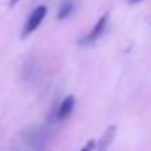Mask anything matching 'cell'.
I'll list each match as a JSON object with an SVG mask.
<instances>
[{
    "instance_id": "1",
    "label": "cell",
    "mask_w": 151,
    "mask_h": 151,
    "mask_svg": "<svg viewBox=\"0 0 151 151\" xmlns=\"http://www.w3.org/2000/svg\"><path fill=\"white\" fill-rule=\"evenodd\" d=\"M109 22H110V13H103L98 18V22L93 25V29L86 36H82L78 39V46H91L96 41H100V37H103V34H105V30L109 27Z\"/></svg>"
},
{
    "instance_id": "2",
    "label": "cell",
    "mask_w": 151,
    "mask_h": 151,
    "mask_svg": "<svg viewBox=\"0 0 151 151\" xmlns=\"http://www.w3.org/2000/svg\"><path fill=\"white\" fill-rule=\"evenodd\" d=\"M46 14H48V7H46V6H37L36 9H32V13L29 14L27 22H25V25H23L22 39H27L30 34H34V32L41 27V23H43V20L46 18Z\"/></svg>"
},
{
    "instance_id": "3",
    "label": "cell",
    "mask_w": 151,
    "mask_h": 151,
    "mask_svg": "<svg viewBox=\"0 0 151 151\" xmlns=\"http://www.w3.org/2000/svg\"><path fill=\"white\" fill-rule=\"evenodd\" d=\"M75 105H77V100H75V96H66L59 105H57V123H64L69 119V116L73 114L75 110Z\"/></svg>"
},
{
    "instance_id": "4",
    "label": "cell",
    "mask_w": 151,
    "mask_h": 151,
    "mask_svg": "<svg viewBox=\"0 0 151 151\" xmlns=\"http://www.w3.org/2000/svg\"><path fill=\"white\" fill-rule=\"evenodd\" d=\"M116 133H117V126L116 124L107 126V130L103 132L100 142L96 144V151H109L110 146H112V142H114V139H116Z\"/></svg>"
},
{
    "instance_id": "5",
    "label": "cell",
    "mask_w": 151,
    "mask_h": 151,
    "mask_svg": "<svg viewBox=\"0 0 151 151\" xmlns=\"http://www.w3.org/2000/svg\"><path fill=\"white\" fill-rule=\"evenodd\" d=\"M75 9H77L75 0H64V2L60 4V7H59V11H57V20H59V22L68 20V18L75 13Z\"/></svg>"
},
{
    "instance_id": "6",
    "label": "cell",
    "mask_w": 151,
    "mask_h": 151,
    "mask_svg": "<svg viewBox=\"0 0 151 151\" xmlns=\"http://www.w3.org/2000/svg\"><path fill=\"white\" fill-rule=\"evenodd\" d=\"M80 151H96V142H94V140H87L86 146H84Z\"/></svg>"
},
{
    "instance_id": "7",
    "label": "cell",
    "mask_w": 151,
    "mask_h": 151,
    "mask_svg": "<svg viewBox=\"0 0 151 151\" xmlns=\"http://www.w3.org/2000/svg\"><path fill=\"white\" fill-rule=\"evenodd\" d=\"M20 2H22V0H9V7L13 9V7H16V6L20 4Z\"/></svg>"
},
{
    "instance_id": "8",
    "label": "cell",
    "mask_w": 151,
    "mask_h": 151,
    "mask_svg": "<svg viewBox=\"0 0 151 151\" xmlns=\"http://www.w3.org/2000/svg\"><path fill=\"white\" fill-rule=\"evenodd\" d=\"M126 2H128L130 6H135V4H140V2H142V0H126Z\"/></svg>"
}]
</instances>
